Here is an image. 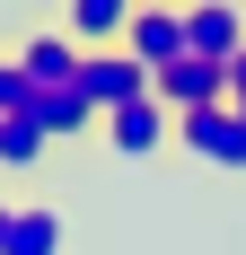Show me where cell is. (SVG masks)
<instances>
[{
	"label": "cell",
	"instance_id": "obj_1",
	"mask_svg": "<svg viewBox=\"0 0 246 255\" xmlns=\"http://www.w3.org/2000/svg\"><path fill=\"white\" fill-rule=\"evenodd\" d=\"M149 88H158V79H149L123 44H115V53H79V97L97 106V124H106V115H123V106H141Z\"/></svg>",
	"mask_w": 246,
	"mask_h": 255
},
{
	"label": "cell",
	"instance_id": "obj_2",
	"mask_svg": "<svg viewBox=\"0 0 246 255\" xmlns=\"http://www.w3.org/2000/svg\"><path fill=\"white\" fill-rule=\"evenodd\" d=\"M176 150H194L202 167H229V176H246V124L229 115V106H202V115H176Z\"/></svg>",
	"mask_w": 246,
	"mask_h": 255
},
{
	"label": "cell",
	"instance_id": "obj_3",
	"mask_svg": "<svg viewBox=\"0 0 246 255\" xmlns=\"http://www.w3.org/2000/svg\"><path fill=\"white\" fill-rule=\"evenodd\" d=\"M123 53H132L149 79H158V71H176V62H185V9H167V0H141V9H132V35H123Z\"/></svg>",
	"mask_w": 246,
	"mask_h": 255
},
{
	"label": "cell",
	"instance_id": "obj_4",
	"mask_svg": "<svg viewBox=\"0 0 246 255\" xmlns=\"http://www.w3.org/2000/svg\"><path fill=\"white\" fill-rule=\"evenodd\" d=\"M185 53L229 71V62L246 53V9H229V0H194V9H185Z\"/></svg>",
	"mask_w": 246,
	"mask_h": 255
},
{
	"label": "cell",
	"instance_id": "obj_5",
	"mask_svg": "<svg viewBox=\"0 0 246 255\" xmlns=\"http://www.w3.org/2000/svg\"><path fill=\"white\" fill-rule=\"evenodd\" d=\"M176 141V115L158 97H141V106H123V115H106V150L115 158H158Z\"/></svg>",
	"mask_w": 246,
	"mask_h": 255
},
{
	"label": "cell",
	"instance_id": "obj_6",
	"mask_svg": "<svg viewBox=\"0 0 246 255\" xmlns=\"http://www.w3.org/2000/svg\"><path fill=\"white\" fill-rule=\"evenodd\" d=\"M149 97L167 106V115H202V106H229V71H220V62H194V53H185L176 71H158V88H149Z\"/></svg>",
	"mask_w": 246,
	"mask_h": 255
},
{
	"label": "cell",
	"instance_id": "obj_7",
	"mask_svg": "<svg viewBox=\"0 0 246 255\" xmlns=\"http://www.w3.org/2000/svg\"><path fill=\"white\" fill-rule=\"evenodd\" d=\"M132 9H141V0H71V9H62V35H71L79 53H115L123 35H132Z\"/></svg>",
	"mask_w": 246,
	"mask_h": 255
},
{
	"label": "cell",
	"instance_id": "obj_8",
	"mask_svg": "<svg viewBox=\"0 0 246 255\" xmlns=\"http://www.w3.org/2000/svg\"><path fill=\"white\" fill-rule=\"evenodd\" d=\"M18 71L35 79V88H71L79 79V44L62 35V26H35V35L18 44Z\"/></svg>",
	"mask_w": 246,
	"mask_h": 255
},
{
	"label": "cell",
	"instance_id": "obj_9",
	"mask_svg": "<svg viewBox=\"0 0 246 255\" xmlns=\"http://www.w3.org/2000/svg\"><path fill=\"white\" fill-rule=\"evenodd\" d=\"M26 124L44 132V141H79V132L97 124V106L79 97V79H71V88H35V106H26Z\"/></svg>",
	"mask_w": 246,
	"mask_h": 255
},
{
	"label": "cell",
	"instance_id": "obj_10",
	"mask_svg": "<svg viewBox=\"0 0 246 255\" xmlns=\"http://www.w3.org/2000/svg\"><path fill=\"white\" fill-rule=\"evenodd\" d=\"M9 255H62V211H53V203H26V211H18V238H9Z\"/></svg>",
	"mask_w": 246,
	"mask_h": 255
},
{
	"label": "cell",
	"instance_id": "obj_11",
	"mask_svg": "<svg viewBox=\"0 0 246 255\" xmlns=\"http://www.w3.org/2000/svg\"><path fill=\"white\" fill-rule=\"evenodd\" d=\"M44 150H53V141H44L35 124H0V167H18V176H26V167H44Z\"/></svg>",
	"mask_w": 246,
	"mask_h": 255
},
{
	"label": "cell",
	"instance_id": "obj_12",
	"mask_svg": "<svg viewBox=\"0 0 246 255\" xmlns=\"http://www.w3.org/2000/svg\"><path fill=\"white\" fill-rule=\"evenodd\" d=\"M26 106H35V79L18 71V53H0V124H26Z\"/></svg>",
	"mask_w": 246,
	"mask_h": 255
},
{
	"label": "cell",
	"instance_id": "obj_13",
	"mask_svg": "<svg viewBox=\"0 0 246 255\" xmlns=\"http://www.w3.org/2000/svg\"><path fill=\"white\" fill-rule=\"evenodd\" d=\"M229 115H238V124H246V53H238V62H229Z\"/></svg>",
	"mask_w": 246,
	"mask_h": 255
},
{
	"label": "cell",
	"instance_id": "obj_14",
	"mask_svg": "<svg viewBox=\"0 0 246 255\" xmlns=\"http://www.w3.org/2000/svg\"><path fill=\"white\" fill-rule=\"evenodd\" d=\"M18 211H26V203H9V194H0V255H9V238H18Z\"/></svg>",
	"mask_w": 246,
	"mask_h": 255
}]
</instances>
